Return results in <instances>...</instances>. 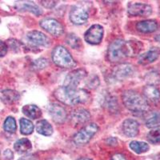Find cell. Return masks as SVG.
Masks as SVG:
<instances>
[{"instance_id": "obj_1", "label": "cell", "mask_w": 160, "mask_h": 160, "mask_svg": "<svg viewBox=\"0 0 160 160\" xmlns=\"http://www.w3.org/2000/svg\"><path fill=\"white\" fill-rule=\"evenodd\" d=\"M55 96L62 103L74 106L88 102L90 98V94L83 89L60 87L55 91Z\"/></svg>"}, {"instance_id": "obj_2", "label": "cell", "mask_w": 160, "mask_h": 160, "mask_svg": "<svg viewBox=\"0 0 160 160\" xmlns=\"http://www.w3.org/2000/svg\"><path fill=\"white\" fill-rule=\"evenodd\" d=\"M122 100L126 108L133 113L144 114L149 109V105L145 98L133 90L124 91Z\"/></svg>"}, {"instance_id": "obj_3", "label": "cell", "mask_w": 160, "mask_h": 160, "mask_svg": "<svg viewBox=\"0 0 160 160\" xmlns=\"http://www.w3.org/2000/svg\"><path fill=\"white\" fill-rule=\"evenodd\" d=\"M52 60L58 67L62 68H73L76 66L69 51L62 46H58L52 51Z\"/></svg>"}, {"instance_id": "obj_4", "label": "cell", "mask_w": 160, "mask_h": 160, "mask_svg": "<svg viewBox=\"0 0 160 160\" xmlns=\"http://www.w3.org/2000/svg\"><path fill=\"white\" fill-rule=\"evenodd\" d=\"M127 57L125 41L116 39L111 43L108 51V58L110 62H116L122 61Z\"/></svg>"}, {"instance_id": "obj_5", "label": "cell", "mask_w": 160, "mask_h": 160, "mask_svg": "<svg viewBox=\"0 0 160 160\" xmlns=\"http://www.w3.org/2000/svg\"><path fill=\"white\" fill-rule=\"evenodd\" d=\"M98 130V127L95 123H91L89 125H87L75 134L73 138V141L77 146L85 145L96 134Z\"/></svg>"}, {"instance_id": "obj_6", "label": "cell", "mask_w": 160, "mask_h": 160, "mask_svg": "<svg viewBox=\"0 0 160 160\" xmlns=\"http://www.w3.org/2000/svg\"><path fill=\"white\" fill-rule=\"evenodd\" d=\"M40 26L42 29L48 31L51 35L59 37L64 33V28L58 21L54 18H44L40 21Z\"/></svg>"}, {"instance_id": "obj_7", "label": "cell", "mask_w": 160, "mask_h": 160, "mask_svg": "<svg viewBox=\"0 0 160 160\" xmlns=\"http://www.w3.org/2000/svg\"><path fill=\"white\" fill-rule=\"evenodd\" d=\"M104 30L102 26L99 24H95L91 26V28L85 33L84 38L86 42L92 45H96L102 42L103 37Z\"/></svg>"}, {"instance_id": "obj_8", "label": "cell", "mask_w": 160, "mask_h": 160, "mask_svg": "<svg viewBox=\"0 0 160 160\" xmlns=\"http://www.w3.org/2000/svg\"><path fill=\"white\" fill-rule=\"evenodd\" d=\"M86 76H87V71L84 69L75 70L67 75L62 87L68 88H77L80 82Z\"/></svg>"}, {"instance_id": "obj_9", "label": "cell", "mask_w": 160, "mask_h": 160, "mask_svg": "<svg viewBox=\"0 0 160 160\" xmlns=\"http://www.w3.org/2000/svg\"><path fill=\"white\" fill-rule=\"evenodd\" d=\"M128 14L131 16L148 17L152 13V8L148 4L142 2L130 3L128 8Z\"/></svg>"}, {"instance_id": "obj_10", "label": "cell", "mask_w": 160, "mask_h": 160, "mask_svg": "<svg viewBox=\"0 0 160 160\" xmlns=\"http://www.w3.org/2000/svg\"><path fill=\"white\" fill-rule=\"evenodd\" d=\"M48 111L54 122L57 123H62L68 118L67 111L62 106L58 103H50L48 107Z\"/></svg>"}, {"instance_id": "obj_11", "label": "cell", "mask_w": 160, "mask_h": 160, "mask_svg": "<svg viewBox=\"0 0 160 160\" xmlns=\"http://www.w3.org/2000/svg\"><path fill=\"white\" fill-rule=\"evenodd\" d=\"M135 73L134 67L131 64L122 63L115 67L112 71V75L117 80H124L132 76Z\"/></svg>"}, {"instance_id": "obj_12", "label": "cell", "mask_w": 160, "mask_h": 160, "mask_svg": "<svg viewBox=\"0 0 160 160\" xmlns=\"http://www.w3.org/2000/svg\"><path fill=\"white\" fill-rule=\"evenodd\" d=\"M88 13L83 8L80 7H73L70 12V19L74 24L82 25L88 19Z\"/></svg>"}, {"instance_id": "obj_13", "label": "cell", "mask_w": 160, "mask_h": 160, "mask_svg": "<svg viewBox=\"0 0 160 160\" xmlns=\"http://www.w3.org/2000/svg\"><path fill=\"white\" fill-rule=\"evenodd\" d=\"M28 39L30 42L34 45L41 46V47H48L51 44V40L43 33L38 31H32L28 33Z\"/></svg>"}, {"instance_id": "obj_14", "label": "cell", "mask_w": 160, "mask_h": 160, "mask_svg": "<svg viewBox=\"0 0 160 160\" xmlns=\"http://www.w3.org/2000/svg\"><path fill=\"white\" fill-rule=\"evenodd\" d=\"M160 56V48L157 47L151 48L148 50L147 52L140 55L138 57V62L141 65H148L150 63H152L158 58Z\"/></svg>"}, {"instance_id": "obj_15", "label": "cell", "mask_w": 160, "mask_h": 160, "mask_svg": "<svg viewBox=\"0 0 160 160\" xmlns=\"http://www.w3.org/2000/svg\"><path fill=\"white\" fill-rule=\"evenodd\" d=\"M122 131L128 137H135L139 132V124L136 120L128 118L122 122Z\"/></svg>"}, {"instance_id": "obj_16", "label": "cell", "mask_w": 160, "mask_h": 160, "mask_svg": "<svg viewBox=\"0 0 160 160\" xmlns=\"http://www.w3.org/2000/svg\"><path fill=\"white\" fill-rule=\"evenodd\" d=\"M143 95L147 101L153 103H156L160 100V91L155 86H146L143 89Z\"/></svg>"}, {"instance_id": "obj_17", "label": "cell", "mask_w": 160, "mask_h": 160, "mask_svg": "<svg viewBox=\"0 0 160 160\" xmlns=\"http://www.w3.org/2000/svg\"><path fill=\"white\" fill-rule=\"evenodd\" d=\"M136 29L141 33H152L158 29V23L155 20H144L136 24Z\"/></svg>"}, {"instance_id": "obj_18", "label": "cell", "mask_w": 160, "mask_h": 160, "mask_svg": "<svg viewBox=\"0 0 160 160\" xmlns=\"http://www.w3.org/2000/svg\"><path fill=\"white\" fill-rule=\"evenodd\" d=\"M91 118L89 111L83 108H77L71 113V119L75 123H84Z\"/></svg>"}, {"instance_id": "obj_19", "label": "cell", "mask_w": 160, "mask_h": 160, "mask_svg": "<svg viewBox=\"0 0 160 160\" xmlns=\"http://www.w3.org/2000/svg\"><path fill=\"white\" fill-rule=\"evenodd\" d=\"M126 55L127 57H134L139 54L142 49V43L139 41H127L125 42Z\"/></svg>"}, {"instance_id": "obj_20", "label": "cell", "mask_w": 160, "mask_h": 160, "mask_svg": "<svg viewBox=\"0 0 160 160\" xmlns=\"http://www.w3.org/2000/svg\"><path fill=\"white\" fill-rule=\"evenodd\" d=\"M36 131L40 135L44 136H50L52 135L53 128L48 121L45 119L39 120L36 123Z\"/></svg>"}, {"instance_id": "obj_21", "label": "cell", "mask_w": 160, "mask_h": 160, "mask_svg": "<svg viewBox=\"0 0 160 160\" xmlns=\"http://www.w3.org/2000/svg\"><path fill=\"white\" fill-rule=\"evenodd\" d=\"M22 113L31 119H37L42 116V111L35 105H25L22 109Z\"/></svg>"}, {"instance_id": "obj_22", "label": "cell", "mask_w": 160, "mask_h": 160, "mask_svg": "<svg viewBox=\"0 0 160 160\" xmlns=\"http://www.w3.org/2000/svg\"><path fill=\"white\" fill-rule=\"evenodd\" d=\"M14 148L18 154H25L29 152L32 148L31 142L28 138H21L18 140L14 145Z\"/></svg>"}, {"instance_id": "obj_23", "label": "cell", "mask_w": 160, "mask_h": 160, "mask_svg": "<svg viewBox=\"0 0 160 160\" xmlns=\"http://www.w3.org/2000/svg\"><path fill=\"white\" fill-rule=\"evenodd\" d=\"M18 9L23 10V11H28L32 12L36 15H42V10L38 5L35 4L33 2H24L22 3L18 4Z\"/></svg>"}, {"instance_id": "obj_24", "label": "cell", "mask_w": 160, "mask_h": 160, "mask_svg": "<svg viewBox=\"0 0 160 160\" xmlns=\"http://www.w3.org/2000/svg\"><path fill=\"white\" fill-rule=\"evenodd\" d=\"M129 147L131 150L136 154H142L149 151L150 147L147 142L140 141H132L130 142Z\"/></svg>"}, {"instance_id": "obj_25", "label": "cell", "mask_w": 160, "mask_h": 160, "mask_svg": "<svg viewBox=\"0 0 160 160\" xmlns=\"http://www.w3.org/2000/svg\"><path fill=\"white\" fill-rule=\"evenodd\" d=\"M20 122V131L22 135H29L34 131V125L32 122L28 118H21Z\"/></svg>"}, {"instance_id": "obj_26", "label": "cell", "mask_w": 160, "mask_h": 160, "mask_svg": "<svg viewBox=\"0 0 160 160\" xmlns=\"http://www.w3.org/2000/svg\"><path fill=\"white\" fill-rule=\"evenodd\" d=\"M19 98V94L13 90H6L2 92V100L7 103H13L17 102Z\"/></svg>"}, {"instance_id": "obj_27", "label": "cell", "mask_w": 160, "mask_h": 160, "mask_svg": "<svg viewBox=\"0 0 160 160\" xmlns=\"http://www.w3.org/2000/svg\"><path fill=\"white\" fill-rule=\"evenodd\" d=\"M146 82L148 85L151 86H157L160 84V75L159 73L155 71H150L147 73L144 77Z\"/></svg>"}, {"instance_id": "obj_28", "label": "cell", "mask_w": 160, "mask_h": 160, "mask_svg": "<svg viewBox=\"0 0 160 160\" xmlns=\"http://www.w3.org/2000/svg\"><path fill=\"white\" fill-rule=\"evenodd\" d=\"M147 128H160V113L154 112L151 114L148 119L146 120L145 122Z\"/></svg>"}, {"instance_id": "obj_29", "label": "cell", "mask_w": 160, "mask_h": 160, "mask_svg": "<svg viewBox=\"0 0 160 160\" xmlns=\"http://www.w3.org/2000/svg\"><path fill=\"white\" fill-rule=\"evenodd\" d=\"M3 128L7 132L15 133L17 129L16 122H15V118L11 116L8 117V118H6L3 124Z\"/></svg>"}, {"instance_id": "obj_30", "label": "cell", "mask_w": 160, "mask_h": 160, "mask_svg": "<svg viewBox=\"0 0 160 160\" xmlns=\"http://www.w3.org/2000/svg\"><path fill=\"white\" fill-rule=\"evenodd\" d=\"M66 42L71 48L74 49H78L81 47V40L75 34H70L66 38Z\"/></svg>"}, {"instance_id": "obj_31", "label": "cell", "mask_w": 160, "mask_h": 160, "mask_svg": "<svg viewBox=\"0 0 160 160\" xmlns=\"http://www.w3.org/2000/svg\"><path fill=\"white\" fill-rule=\"evenodd\" d=\"M148 141L152 144L160 143V129L151 130L148 134Z\"/></svg>"}, {"instance_id": "obj_32", "label": "cell", "mask_w": 160, "mask_h": 160, "mask_svg": "<svg viewBox=\"0 0 160 160\" xmlns=\"http://www.w3.org/2000/svg\"><path fill=\"white\" fill-rule=\"evenodd\" d=\"M48 66V61L44 58H39L35 60L32 63V68L34 70H42L46 68Z\"/></svg>"}, {"instance_id": "obj_33", "label": "cell", "mask_w": 160, "mask_h": 160, "mask_svg": "<svg viewBox=\"0 0 160 160\" xmlns=\"http://www.w3.org/2000/svg\"><path fill=\"white\" fill-rule=\"evenodd\" d=\"M99 79H98V78L96 75H91L87 80V85L91 89H95V88H97L98 87V85H99Z\"/></svg>"}, {"instance_id": "obj_34", "label": "cell", "mask_w": 160, "mask_h": 160, "mask_svg": "<svg viewBox=\"0 0 160 160\" xmlns=\"http://www.w3.org/2000/svg\"><path fill=\"white\" fill-rule=\"evenodd\" d=\"M8 45L2 41H0V57H3L8 53Z\"/></svg>"}, {"instance_id": "obj_35", "label": "cell", "mask_w": 160, "mask_h": 160, "mask_svg": "<svg viewBox=\"0 0 160 160\" xmlns=\"http://www.w3.org/2000/svg\"><path fill=\"white\" fill-rule=\"evenodd\" d=\"M3 156L6 159L11 160L13 158V157H14V155H13V152L11 151V150L8 149V150H6V151L3 152Z\"/></svg>"}, {"instance_id": "obj_36", "label": "cell", "mask_w": 160, "mask_h": 160, "mask_svg": "<svg viewBox=\"0 0 160 160\" xmlns=\"http://www.w3.org/2000/svg\"><path fill=\"white\" fill-rule=\"evenodd\" d=\"M42 4L47 8H52L56 5V2L55 1H42Z\"/></svg>"}, {"instance_id": "obj_37", "label": "cell", "mask_w": 160, "mask_h": 160, "mask_svg": "<svg viewBox=\"0 0 160 160\" xmlns=\"http://www.w3.org/2000/svg\"><path fill=\"white\" fill-rule=\"evenodd\" d=\"M111 160H127L125 156L122 155V154H115L111 157Z\"/></svg>"}, {"instance_id": "obj_38", "label": "cell", "mask_w": 160, "mask_h": 160, "mask_svg": "<svg viewBox=\"0 0 160 160\" xmlns=\"http://www.w3.org/2000/svg\"><path fill=\"white\" fill-rule=\"evenodd\" d=\"M19 160H33L32 159V156H25L23 158H20Z\"/></svg>"}, {"instance_id": "obj_39", "label": "cell", "mask_w": 160, "mask_h": 160, "mask_svg": "<svg viewBox=\"0 0 160 160\" xmlns=\"http://www.w3.org/2000/svg\"><path fill=\"white\" fill-rule=\"evenodd\" d=\"M155 40H156L157 42H160V31L158 33V34H157L156 36H155Z\"/></svg>"}, {"instance_id": "obj_40", "label": "cell", "mask_w": 160, "mask_h": 160, "mask_svg": "<svg viewBox=\"0 0 160 160\" xmlns=\"http://www.w3.org/2000/svg\"><path fill=\"white\" fill-rule=\"evenodd\" d=\"M78 160H91V159H90V158H81Z\"/></svg>"}]
</instances>
